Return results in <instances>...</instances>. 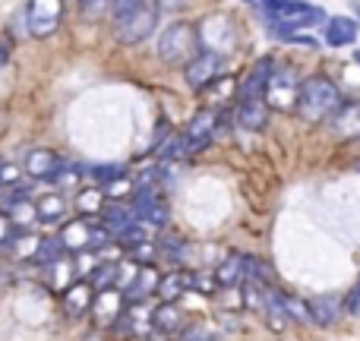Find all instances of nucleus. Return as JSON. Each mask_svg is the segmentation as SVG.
<instances>
[{
	"instance_id": "7",
	"label": "nucleus",
	"mask_w": 360,
	"mask_h": 341,
	"mask_svg": "<svg viewBox=\"0 0 360 341\" xmlns=\"http://www.w3.org/2000/svg\"><path fill=\"white\" fill-rule=\"evenodd\" d=\"M63 0H29L25 4V25L35 38H48L63 22Z\"/></svg>"
},
{
	"instance_id": "12",
	"label": "nucleus",
	"mask_w": 360,
	"mask_h": 341,
	"mask_svg": "<svg viewBox=\"0 0 360 341\" xmlns=\"http://www.w3.org/2000/svg\"><path fill=\"white\" fill-rule=\"evenodd\" d=\"M275 73V60L272 57H262L259 63H253L243 82H237V98L240 101H250V98H266V89H269V79Z\"/></svg>"
},
{
	"instance_id": "20",
	"label": "nucleus",
	"mask_w": 360,
	"mask_h": 341,
	"mask_svg": "<svg viewBox=\"0 0 360 341\" xmlns=\"http://www.w3.org/2000/svg\"><path fill=\"white\" fill-rule=\"evenodd\" d=\"M310 304V316L316 326H332L338 323V316L345 313V300H338L335 294H323V297L307 300Z\"/></svg>"
},
{
	"instance_id": "29",
	"label": "nucleus",
	"mask_w": 360,
	"mask_h": 341,
	"mask_svg": "<svg viewBox=\"0 0 360 341\" xmlns=\"http://www.w3.org/2000/svg\"><path fill=\"white\" fill-rule=\"evenodd\" d=\"M89 174H92V180L98 186H108V184H114V180H120L127 174L124 165H92V168H86Z\"/></svg>"
},
{
	"instance_id": "8",
	"label": "nucleus",
	"mask_w": 360,
	"mask_h": 341,
	"mask_svg": "<svg viewBox=\"0 0 360 341\" xmlns=\"http://www.w3.org/2000/svg\"><path fill=\"white\" fill-rule=\"evenodd\" d=\"M224 60H228V57H221V54H212V51H199V54L193 57V60L184 67L186 86H190L193 92H199V95H202L205 89H209L212 82H215L218 76H221Z\"/></svg>"
},
{
	"instance_id": "21",
	"label": "nucleus",
	"mask_w": 360,
	"mask_h": 341,
	"mask_svg": "<svg viewBox=\"0 0 360 341\" xmlns=\"http://www.w3.org/2000/svg\"><path fill=\"white\" fill-rule=\"evenodd\" d=\"M152 316H155V332H165V335H177V332L186 326V316L177 307V300H165Z\"/></svg>"
},
{
	"instance_id": "5",
	"label": "nucleus",
	"mask_w": 360,
	"mask_h": 341,
	"mask_svg": "<svg viewBox=\"0 0 360 341\" xmlns=\"http://www.w3.org/2000/svg\"><path fill=\"white\" fill-rule=\"evenodd\" d=\"M196 29H199V41H202V51H212V54L228 57L231 51L237 48L234 22H231V16H224V13H212V16H205L202 22L196 25Z\"/></svg>"
},
{
	"instance_id": "14",
	"label": "nucleus",
	"mask_w": 360,
	"mask_h": 341,
	"mask_svg": "<svg viewBox=\"0 0 360 341\" xmlns=\"http://www.w3.org/2000/svg\"><path fill=\"white\" fill-rule=\"evenodd\" d=\"M60 168H63V158L54 155V152H48V149L29 152V155H25V162H22V171L29 174L32 180H54Z\"/></svg>"
},
{
	"instance_id": "44",
	"label": "nucleus",
	"mask_w": 360,
	"mask_h": 341,
	"mask_svg": "<svg viewBox=\"0 0 360 341\" xmlns=\"http://www.w3.org/2000/svg\"><path fill=\"white\" fill-rule=\"evenodd\" d=\"M243 4H247V6H259V0H243Z\"/></svg>"
},
{
	"instance_id": "16",
	"label": "nucleus",
	"mask_w": 360,
	"mask_h": 341,
	"mask_svg": "<svg viewBox=\"0 0 360 341\" xmlns=\"http://www.w3.org/2000/svg\"><path fill=\"white\" fill-rule=\"evenodd\" d=\"M237 124L250 133H259L266 130L269 124V101L266 98H250V101H240L237 105Z\"/></svg>"
},
{
	"instance_id": "27",
	"label": "nucleus",
	"mask_w": 360,
	"mask_h": 341,
	"mask_svg": "<svg viewBox=\"0 0 360 341\" xmlns=\"http://www.w3.org/2000/svg\"><path fill=\"white\" fill-rule=\"evenodd\" d=\"M184 291H190V272L162 275V285H158V294H162V300H177Z\"/></svg>"
},
{
	"instance_id": "4",
	"label": "nucleus",
	"mask_w": 360,
	"mask_h": 341,
	"mask_svg": "<svg viewBox=\"0 0 360 341\" xmlns=\"http://www.w3.org/2000/svg\"><path fill=\"white\" fill-rule=\"evenodd\" d=\"M326 13L319 6L307 4V0H291L278 16H272V25H269V35H285V32H300V29H313V25H323Z\"/></svg>"
},
{
	"instance_id": "37",
	"label": "nucleus",
	"mask_w": 360,
	"mask_h": 341,
	"mask_svg": "<svg viewBox=\"0 0 360 341\" xmlns=\"http://www.w3.org/2000/svg\"><path fill=\"white\" fill-rule=\"evenodd\" d=\"M288 4H291V0H259L262 13H266V16H269V19H272V16H278V13H281V10H285V6H288Z\"/></svg>"
},
{
	"instance_id": "33",
	"label": "nucleus",
	"mask_w": 360,
	"mask_h": 341,
	"mask_svg": "<svg viewBox=\"0 0 360 341\" xmlns=\"http://www.w3.org/2000/svg\"><path fill=\"white\" fill-rule=\"evenodd\" d=\"M174 341H215V335H212L205 326H199V323H186L184 329L174 335Z\"/></svg>"
},
{
	"instance_id": "45",
	"label": "nucleus",
	"mask_w": 360,
	"mask_h": 341,
	"mask_svg": "<svg viewBox=\"0 0 360 341\" xmlns=\"http://www.w3.org/2000/svg\"><path fill=\"white\" fill-rule=\"evenodd\" d=\"M354 13H357V16H360V4H354Z\"/></svg>"
},
{
	"instance_id": "23",
	"label": "nucleus",
	"mask_w": 360,
	"mask_h": 341,
	"mask_svg": "<svg viewBox=\"0 0 360 341\" xmlns=\"http://www.w3.org/2000/svg\"><path fill=\"white\" fill-rule=\"evenodd\" d=\"M332 124H335V133L338 136H345V139H351V136H360V105H342L335 111V117H332Z\"/></svg>"
},
{
	"instance_id": "17",
	"label": "nucleus",
	"mask_w": 360,
	"mask_h": 341,
	"mask_svg": "<svg viewBox=\"0 0 360 341\" xmlns=\"http://www.w3.org/2000/svg\"><path fill=\"white\" fill-rule=\"evenodd\" d=\"M92 231H95L92 221H86V218H76V221L63 224L60 240H63V247H67L70 253H86V250H92Z\"/></svg>"
},
{
	"instance_id": "30",
	"label": "nucleus",
	"mask_w": 360,
	"mask_h": 341,
	"mask_svg": "<svg viewBox=\"0 0 360 341\" xmlns=\"http://www.w3.org/2000/svg\"><path fill=\"white\" fill-rule=\"evenodd\" d=\"M281 304H285V310H288V316H291V323H313L310 304H304V300L291 297V294H281Z\"/></svg>"
},
{
	"instance_id": "38",
	"label": "nucleus",
	"mask_w": 360,
	"mask_h": 341,
	"mask_svg": "<svg viewBox=\"0 0 360 341\" xmlns=\"http://www.w3.org/2000/svg\"><path fill=\"white\" fill-rule=\"evenodd\" d=\"M345 313H348V316H360V288H354V291L345 297Z\"/></svg>"
},
{
	"instance_id": "26",
	"label": "nucleus",
	"mask_w": 360,
	"mask_h": 341,
	"mask_svg": "<svg viewBox=\"0 0 360 341\" xmlns=\"http://www.w3.org/2000/svg\"><path fill=\"white\" fill-rule=\"evenodd\" d=\"M105 186H86V190L76 196V209L82 212V215H101V209H105Z\"/></svg>"
},
{
	"instance_id": "28",
	"label": "nucleus",
	"mask_w": 360,
	"mask_h": 341,
	"mask_svg": "<svg viewBox=\"0 0 360 341\" xmlns=\"http://www.w3.org/2000/svg\"><path fill=\"white\" fill-rule=\"evenodd\" d=\"M146 228H149V224H143V221H133V224H127L124 231H117V234H114V240H117L124 250H130V247H136V243H146V240H149V234H146Z\"/></svg>"
},
{
	"instance_id": "13",
	"label": "nucleus",
	"mask_w": 360,
	"mask_h": 341,
	"mask_svg": "<svg viewBox=\"0 0 360 341\" xmlns=\"http://www.w3.org/2000/svg\"><path fill=\"white\" fill-rule=\"evenodd\" d=\"M158 285H162V275L155 272V266H143L133 275L130 285H124L120 291H124L127 304H143L149 294H158Z\"/></svg>"
},
{
	"instance_id": "3",
	"label": "nucleus",
	"mask_w": 360,
	"mask_h": 341,
	"mask_svg": "<svg viewBox=\"0 0 360 341\" xmlns=\"http://www.w3.org/2000/svg\"><path fill=\"white\" fill-rule=\"evenodd\" d=\"M158 10H162V6H158L155 0H146V4L136 6L133 13L114 19V38H117L120 44H139V41H146V38L155 32V25H158Z\"/></svg>"
},
{
	"instance_id": "32",
	"label": "nucleus",
	"mask_w": 360,
	"mask_h": 341,
	"mask_svg": "<svg viewBox=\"0 0 360 341\" xmlns=\"http://www.w3.org/2000/svg\"><path fill=\"white\" fill-rule=\"evenodd\" d=\"M127 256H130L136 266H155V259H158V247L155 243H136V247H130L127 250Z\"/></svg>"
},
{
	"instance_id": "6",
	"label": "nucleus",
	"mask_w": 360,
	"mask_h": 341,
	"mask_svg": "<svg viewBox=\"0 0 360 341\" xmlns=\"http://www.w3.org/2000/svg\"><path fill=\"white\" fill-rule=\"evenodd\" d=\"M300 86H304V82H297V70L294 67H278V63H275V73H272L269 89H266L269 108L294 111V108H297V98H300Z\"/></svg>"
},
{
	"instance_id": "31",
	"label": "nucleus",
	"mask_w": 360,
	"mask_h": 341,
	"mask_svg": "<svg viewBox=\"0 0 360 341\" xmlns=\"http://www.w3.org/2000/svg\"><path fill=\"white\" fill-rule=\"evenodd\" d=\"M190 155V146H186V139H184V133L174 139H168V143L162 146V152H158V158L162 162H180V158H186Z\"/></svg>"
},
{
	"instance_id": "41",
	"label": "nucleus",
	"mask_w": 360,
	"mask_h": 341,
	"mask_svg": "<svg viewBox=\"0 0 360 341\" xmlns=\"http://www.w3.org/2000/svg\"><path fill=\"white\" fill-rule=\"evenodd\" d=\"M10 57H13L10 41H6V38H0V67H6V63H10Z\"/></svg>"
},
{
	"instance_id": "1",
	"label": "nucleus",
	"mask_w": 360,
	"mask_h": 341,
	"mask_svg": "<svg viewBox=\"0 0 360 341\" xmlns=\"http://www.w3.org/2000/svg\"><path fill=\"white\" fill-rule=\"evenodd\" d=\"M342 108V92L332 79L326 76H310L300 86V98H297V114L307 124H323V120L335 117V111Z\"/></svg>"
},
{
	"instance_id": "24",
	"label": "nucleus",
	"mask_w": 360,
	"mask_h": 341,
	"mask_svg": "<svg viewBox=\"0 0 360 341\" xmlns=\"http://www.w3.org/2000/svg\"><path fill=\"white\" fill-rule=\"evenodd\" d=\"M133 221H139V218H136V212L127 209V205H117V202H114V205H105V209H101V224H105L111 234L124 231L127 224H133Z\"/></svg>"
},
{
	"instance_id": "22",
	"label": "nucleus",
	"mask_w": 360,
	"mask_h": 341,
	"mask_svg": "<svg viewBox=\"0 0 360 341\" xmlns=\"http://www.w3.org/2000/svg\"><path fill=\"white\" fill-rule=\"evenodd\" d=\"M63 215H67V199L60 193H48V196H41L35 202V218L41 224H57L63 221Z\"/></svg>"
},
{
	"instance_id": "36",
	"label": "nucleus",
	"mask_w": 360,
	"mask_h": 341,
	"mask_svg": "<svg viewBox=\"0 0 360 341\" xmlns=\"http://www.w3.org/2000/svg\"><path fill=\"white\" fill-rule=\"evenodd\" d=\"M146 0H111V13H114V19H120V16H127V13H133L136 6H143Z\"/></svg>"
},
{
	"instance_id": "40",
	"label": "nucleus",
	"mask_w": 360,
	"mask_h": 341,
	"mask_svg": "<svg viewBox=\"0 0 360 341\" xmlns=\"http://www.w3.org/2000/svg\"><path fill=\"white\" fill-rule=\"evenodd\" d=\"M13 177H16V168H13V165H6L4 158H0V186L13 184Z\"/></svg>"
},
{
	"instance_id": "9",
	"label": "nucleus",
	"mask_w": 360,
	"mask_h": 341,
	"mask_svg": "<svg viewBox=\"0 0 360 341\" xmlns=\"http://www.w3.org/2000/svg\"><path fill=\"white\" fill-rule=\"evenodd\" d=\"M218 133H221V114L215 108H205L190 120V127L184 130V139L190 146V152H202Z\"/></svg>"
},
{
	"instance_id": "39",
	"label": "nucleus",
	"mask_w": 360,
	"mask_h": 341,
	"mask_svg": "<svg viewBox=\"0 0 360 341\" xmlns=\"http://www.w3.org/2000/svg\"><path fill=\"white\" fill-rule=\"evenodd\" d=\"M105 193H108V196H127V193H130V180H124V177L114 180V184L105 186Z\"/></svg>"
},
{
	"instance_id": "10",
	"label": "nucleus",
	"mask_w": 360,
	"mask_h": 341,
	"mask_svg": "<svg viewBox=\"0 0 360 341\" xmlns=\"http://www.w3.org/2000/svg\"><path fill=\"white\" fill-rule=\"evenodd\" d=\"M133 212H136V218H139L143 224H149V228H165V224L171 221L168 202H165V199L158 196L152 186H139V190H136V199H133Z\"/></svg>"
},
{
	"instance_id": "25",
	"label": "nucleus",
	"mask_w": 360,
	"mask_h": 341,
	"mask_svg": "<svg viewBox=\"0 0 360 341\" xmlns=\"http://www.w3.org/2000/svg\"><path fill=\"white\" fill-rule=\"evenodd\" d=\"M63 256H67V247H63L60 237H41L38 240V250H35V262L38 266H54V262H60Z\"/></svg>"
},
{
	"instance_id": "2",
	"label": "nucleus",
	"mask_w": 360,
	"mask_h": 341,
	"mask_svg": "<svg viewBox=\"0 0 360 341\" xmlns=\"http://www.w3.org/2000/svg\"><path fill=\"white\" fill-rule=\"evenodd\" d=\"M199 51H202V41H199V29L193 22H171L158 35V57L168 67H186Z\"/></svg>"
},
{
	"instance_id": "35",
	"label": "nucleus",
	"mask_w": 360,
	"mask_h": 341,
	"mask_svg": "<svg viewBox=\"0 0 360 341\" xmlns=\"http://www.w3.org/2000/svg\"><path fill=\"white\" fill-rule=\"evenodd\" d=\"M218 288V281H212L209 275L202 272H190V291H199V294H212Z\"/></svg>"
},
{
	"instance_id": "11",
	"label": "nucleus",
	"mask_w": 360,
	"mask_h": 341,
	"mask_svg": "<svg viewBox=\"0 0 360 341\" xmlns=\"http://www.w3.org/2000/svg\"><path fill=\"white\" fill-rule=\"evenodd\" d=\"M127 297L120 288H105V291H95V304H92V313H95V323L105 326V329H114L120 323L127 310Z\"/></svg>"
},
{
	"instance_id": "42",
	"label": "nucleus",
	"mask_w": 360,
	"mask_h": 341,
	"mask_svg": "<svg viewBox=\"0 0 360 341\" xmlns=\"http://www.w3.org/2000/svg\"><path fill=\"white\" fill-rule=\"evenodd\" d=\"M10 285H13V275L6 272V269H0V294H4Z\"/></svg>"
},
{
	"instance_id": "43",
	"label": "nucleus",
	"mask_w": 360,
	"mask_h": 341,
	"mask_svg": "<svg viewBox=\"0 0 360 341\" xmlns=\"http://www.w3.org/2000/svg\"><path fill=\"white\" fill-rule=\"evenodd\" d=\"M86 341H101V332H89Z\"/></svg>"
},
{
	"instance_id": "15",
	"label": "nucleus",
	"mask_w": 360,
	"mask_h": 341,
	"mask_svg": "<svg viewBox=\"0 0 360 341\" xmlns=\"http://www.w3.org/2000/svg\"><path fill=\"white\" fill-rule=\"evenodd\" d=\"M357 32H360L357 19L332 16V19H326V32H323V38H326V44H329V48H348V44H354V41H357Z\"/></svg>"
},
{
	"instance_id": "19",
	"label": "nucleus",
	"mask_w": 360,
	"mask_h": 341,
	"mask_svg": "<svg viewBox=\"0 0 360 341\" xmlns=\"http://www.w3.org/2000/svg\"><path fill=\"white\" fill-rule=\"evenodd\" d=\"M92 304H95V288H92V281H73V285L67 288V316L70 319H76V316H82V313H89L92 310Z\"/></svg>"
},
{
	"instance_id": "34",
	"label": "nucleus",
	"mask_w": 360,
	"mask_h": 341,
	"mask_svg": "<svg viewBox=\"0 0 360 341\" xmlns=\"http://www.w3.org/2000/svg\"><path fill=\"white\" fill-rule=\"evenodd\" d=\"M79 10L86 19H98L111 10V0H79Z\"/></svg>"
},
{
	"instance_id": "46",
	"label": "nucleus",
	"mask_w": 360,
	"mask_h": 341,
	"mask_svg": "<svg viewBox=\"0 0 360 341\" xmlns=\"http://www.w3.org/2000/svg\"><path fill=\"white\" fill-rule=\"evenodd\" d=\"M354 60H357V63H360V51H357V54H354Z\"/></svg>"
},
{
	"instance_id": "18",
	"label": "nucleus",
	"mask_w": 360,
	"mask_h": 341,
	"mask_svg": "<svg viewBox=\"0 0 360 341\" xmlns=\"http://www.w3.org/2000/svg\"><path fill=\"white\" fill-rule=\"evenodd\" d=\"M215 281H218L221 291H228V288H240L243 281H247V256L231 253L228 259H221V266H218V272H215Z\"/></svg>"
}]
</instances>
